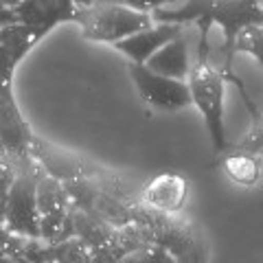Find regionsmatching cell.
I'll use <instances>...</instances> for the list:
<instances>
[{"label": "cell", "mask_w": 263, "mask_h": 263, "mask_svg": "<svg viewBox=\"0 0 263 263\" xmlns=\"http://www.w3.org/2000/svg\"><path fill=\"white\" fill-rule=\"evenodd\" d=\"M211 24L217 27L221 31V35H224V66L219 68L221 77L226 79V84L237 86L243 103L248 105V110L252 114V121L259 119L261 112L257 110V105L250 101L241 79L235 75L233 62H235L237 35L250 27H263V3H257V0H219V3H213Z\"/></svg>", "instance_id": "cell-1"}, {"label": "cell", "mask_w": 263, "mask_h": 263, "mask_svg": "<svg viewBox=\"0 0 263 263\" xmlns=\"http://www.w3.org/2000/svg\"><path fill=\"white\" fill-rule=\"evenodd\" d=\"M191 101L200 110L204 125H206L213 152L217 156L228 154V136L224 123V99H226V79L221 72L211 64V60L195 62L191 75L186 79Z\"/></svg>", "instance_id": "cell-2"}, {"label": "cell", "mask_w": 263, "mask_h": 263, "mask_svg": "<svg viewBox=\"0 0 263 263\" xmlns=\"http://www.w3.org/2000/svg\"><path fill=\"white\" fill-rule=\"evenodd\" d=\"M77 24L95 42L117 44L138 31L152 27V15L129 9L125 3H79Z\"/></svg>", "instance_id": "cell-3"}, {"label": "cell", "mask_w": 263, "mask_h": 263, "mask_svg": "<svg viewBox=\"0 0 263 263\" xmlns=\"http://www.w3.org/2000/svg\"><path fill=\"white\" fill-rule=\"evenodd\" d=\"M37 162L22 169L13 178L7 197V224L22 237H40V213H37Z\"/></svg>", "instance_id": "cell-4"}, {"label": "cell", "mask_w": 263, "mask_h": 263, "mask_svg": "<svg viewBox=\"0 0 263 263\" xmlns=\"http://www.w3.org/2000/svg\"><path fill=\"white\" fill-rule=\"evenodd\" d=\"M129 77L141 95L143 103L156 112H178L193 105L186 81L167 79L152 72L145 66L129 64Z\"/></svg>", "instance_id": "cell-5"}, {"label": "cell", "mask_w": 263, "mask_h": 263, "mask_svg": "<svg viewBox=\"0 0 263 263\" xmlns=\"http://www.w3.org/2000/svg\"><path fill=\"white\" fill-rule=\"evenodd\" d=\"M15 20L29 31L33 42H40L46 33H51L62 22L79 20V3L72 0H29L13 5Z\"/></svg>", "instance_id": "cell-6"}, {"label": "cell", "mask_w": 263, "mask_h": 263, "mask_svg": "<svg viewBox=\"0 0 263 263\" xmlns=\"http://www.w3.org/2000/svg\"><path fill=\"white\" fill-rule=\"evenodd\" d=\"M33 141L35 138L15 103L11 86H0V152L13 160L29 158Z\"/></svg>", "instance_id": "cell-7"}, {"label": "cell", "mask_w": 263, "mask_h": 263, "mask_svg": "<svg viewBox=\"0 0 263 263\" xmlns=\"http://www.w3.org/2000/svg\"><path fill=\"white\" fill-rule=\"evenodd\" d=\"M189 182L178 174H162L154 178L141 193V206L158 215H176L186 206Z\"/></svg>", "instance_id": "cell-8"}, {"label": "cell", "mask_w": 263, "mask_h": 263, "mask_svg": "<svg viewBox=\"0 0 263 263\" xmlns=\"http://www.w3.org/2000/svg\"><path fill=\"white\" fill-rule=\"evenodd\" d=\"M184 29L176 27V24H152L149 29L138 31L134 35H129L121 42L112 44L121 55H125L129 64L134 66H145L149 62V57L156 55L164 44H169L171 40L182 35Z\"/></svg>", "instance_id": "cell-9"}, {"label": "cell", "mask_w": 263, "mask_h": 263, "mask_svg": "<svg viewBox=\"0 0 263 263\" xmlns=\"http://www.w3.org/2000/svg\"><path fill=\"white\" fill-rule=\"evenodd\" d=\"M145 68L167 79L176 81H186L191 75V55H189V37L186 33L171 40L169 44H164L156 55L149 57V62L145 64Z\"/></svg>", "instance_id": "cell-10"}, {"label": "cell", "mask_w": 263, "mask_h": 263, "mask_svg": "<svg viewBox=\"0 0 263 263\" xmlns=\"http://www.w3.org/2000/svg\"><path fill=\"white\" fill-rule=\"evenodd\" d=\"M33 37L22 24L0 29V86H11V77L20 60L33 48Z\"/></svg>", "instance_id": "cell-11"}, {"label": "cell", "mask_w": 263, "mask_h": 263, "mask_svg": "<svg viewBox=\"0 0 263 263\" xmlns=\"http://www.w3.org/2000/svg\"><path fill=\"white\" fill-rule=\"evenodd\" d=\"M221 158V171L226 174V178L237 186H257L261 178V158L257 156H248L241 152H230L219 156Z\"/></svg>", "instance_id": "cell-12"}, {"label": "cell", "mask_w": 263, "mask_h": 263, "mask_svg": "<svg viewBox=\"0 0 263 263\" xmlns=\"http://www.w3.org/2000/svg\"><path fill=\"white\" fill-rule=\"evenodd\" d=\"M237 53L250 55L263 68V27H250L241 31L235 40V55Z\"/></svg>", "instance_id": "cell-13"}, {"label": "cell", "mask_w": 263, "mask_h": 263, "mask_svg": "<svg viewBox=\"0 0 263 263\" xmlns=\"http://www.w3.org/2000/svg\"><path fill=\"white\" fill-rule=\"evenodd\" d=\"M230 149L241 152V154H248V156H257V158H261V156H263V114H261L259 119H254V121H252V125H250V129H248V134H246L235 147H230Z\"/></svg>", "instance_id": "cell-14"}, {"label": "cell", "mask_w": 263, "mask_h": 263, "mask_svg": "<svg viewBox=\"0 0 263 263\" xmlns=\"http://www.w3.org/2000/svg\"><path fill=\"white\" fill-rule=\"evenodd\" d=\"M0 154H3V152H0Z\"/></svg>", "instance_id": "cell-15"}]
</instances>
